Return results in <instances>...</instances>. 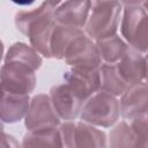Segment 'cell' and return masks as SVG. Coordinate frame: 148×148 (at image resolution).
<instances>
[{
  "label": "cell",
  "mask_w": 148,
  "mask_h": 148,
  "mask_svg": "<svg viewBox=\"0 0 148 148\" xmlns=\"http://www.w3.org/2000/svg\"><path fill=\"white\" fill-rule=\"evenodd\" d=\"M105 133L92 127L90 124L77 123L74 126L72 147H105Z\"/></svg>",
  "instance_id": "9a60e30c"
},
{
  "label": "cell",
  "mask_w": 148,
  "mask_h": 148,
  "mask_svg": "<svg viewBox=\"0 0 148 148\" xmlns=\"http://www.w3.org/2000/svg\"><path fill=\"white\" fill-rule=\"evenodd\" d=\"M46 1H47L52 7H56L57 5H59V3H60V1H61V0H46Z\"/></svg>",
  "instance_id": "d4e9b609"
},
{
  "label": "cell",
  "mask_w": 148,
  "mask_h": 148,
  "mask_svg": "<svg viewBox=\"0 0 148 148\" xmlns=\"http://www.w3.org/2000/svg\"><path fill=\"white\" fill-rule=\"evenodd\" d=\"M18 143L12 135H8L3 132V126L0 123V147H17Z\"/></svg>",
  "instance_id": "7402d4cb"
},
{
  "label": "cell",
  "mask_w": 148,
  "mask_h": 148,
  "mask_svg": "<svg viewBox=\"0 0 148 148\" xmlns=\"http://www.w3.org/2000/svg\"><path fill=\"white\" fill-rule=\"evenodd\" d=\"M23 147H62L60 131L56 127H43L29 131L22 142Z\"/></svg>",
  "instance_id": "2e32d148"
},
{
  "label": "cell",
  "mask_w": 148,
  "mask_h": 148,
  "mask_svg": "<svg viewBox=\"0 0 148 148\" xmlns=\"http://www.w3.org/2000/svg\"><path fill=\"white\" fill-rule=\"evenodd\" d=\"M15 24L23 35L29 37L31 46L38 53L51 58L50 38L56 20L53 7L47 1L34 10L18 12L15 16Z\"/></svg>",
  "instance_id": "6da1fadb"
},
{
  "label": "cell",
  "mask_w": 148,
  "mask_h": 148,
  "mask_svg": "<svg viewBox=\"0 0 148 148\" xmlns=\"http://www.w3.org/2000/svg\"><path fill=\"white\" fill-rule=\"evenodd\" d=\"M121 95L123 97L119 105V112L123 118L131 120L147 114L148 89L145 81L128 86Z\"/></svg>",
  "instance_id": "9c48e42d"
},
{
  "label": "cell",
  "mask_w": 148,
  "mask_h": 148,
  "mask_svg": "<svg viewBox=\"0 0 148 148\" xmlns=\"http://www.w3.org/2000/svg\"><path fill=\"white\" fill-rule=\"evenodd\" d=\"M97 49L101 56V59H104L106 62H116L125 53L127 45L125 42L118 37L116 34L97 39Z\"/></svg>",
  "instance_id": "ac0fdd59"
},
{
  "label": "cell",
  "mask_w": 148,
  "mask_h": 148,
  "mask_svg": "<svg viewBox=\"0 0 148 148\" xmlns=\"http://www.w3.org/2000/svg\"><path fill=\"white\" fill-rule=\"evenodd\" d=\"M64 59L73 68L80 69L99 68L102 60L97 45L86 34H82L74 40Z\"/></svg>",
  "instance_id": "8992f818"
},
{
  "label": "cell",
  "mask_w": 148,
  "mask_h": 148,
  "mask_svg": "<svg viewBox=\"0 0 148 148\" xmlns=\"http://www.w3.org/2000/svg\"><path fill=\"white\" fill-rule=\"evenodd\" d=\"M84 34L75 27L57 23L53 27L50 38V54L57 59H64L74 40Z\"/></svg>",
  "instance_id": "5bb4252c"
},
{
  "label": "cell",
  "mask_w": 148,
  "mask_h": 148,
  "mask_svg": "<svg viewBox=\"0 0 148 148\" xmlns=\"http://www.w3.org/2000/svg\"><path fill=\"white\" fill-rule=\"evenodd\" d=\"M6 61H18L29 65L35 71L42 65V58L38 52L34 47H30L23 43H15L9 47L5 58V62Z\"/></svg>",
  "instance_id": "d6986e66"
},
{
  "label": "cell",
  "mask_w": 148,
  "mask_h": 148,
  "mask_svg": "<svg viewBox=\"0 0 148 148\" xmlns=\"http://www.w3.org/2000/svg\"><path fill=\"white\" fill-rule=\"evenodd\" d=\"M118 71L125 82L131 86L139 83L146 79L147 74V62L145 56L134 47H127L123 57L117 64Z\"/></svg>",
  "instance_id": "7c38bea8"
},
{
  "label": "cell",
  "mask_w": 148,
  "mask_h": 148,
  "mask_svg": "<svg viewBox=\"0 0 148 148\" xmlns=\"http://www.w3.org/2000/svg\"><path fill=\"white\" fill-rule=\"evenodd\" d=\"M121 34L132 47L140 52L147 51V13L142 6H126L121 21Z\"/></svg>",
  "instance_id": "277c9868"
},
{
  "label": "cell",
  "mask_w": 148,
  "mask_h": 148,
  "mask_svg": "<svg viewBox=\"0 0 148 148\" xmlns=\"http://www.w3.org/2000/svg\"><path fill=\"white\" fill-rule=\"evenodd\" d=\"M119 1L125 3L126 6H132V5H140L141 2H145L146 0H119Z\"/></svg>",
  "instance_id": "603a6c76"
},
{
  "label": "cell",
  "mask_w": 148,
  "mask_h": 148,
  "mask_svg": "<svg viewBox=\"0 0 148 148\" xmlns=\"http://www.w3.org/2000/svg\"><path fill=\"white\" fill-rule=\"evenodd\" d=\"M50 92L52 105L59 118L73 120L79 116L86 101L69 84L65 82L62 84L54 86Z\"/></svg>",
  "instance_id": "ba28073f"
},
{
  "label": "cell",
  "mask_w": 148,
  "mask_h": 148,
  "mask_svg": "<svg viewBox=\"0 0 148 148\" xmlns=\"http://www.w3.org/2000/svg\"><path fill=\"white\" fill-rule=\"evenodd\" d=\"M90 10V0H66L53 10L57 23L82 28L86 25Z\"/></svg>",
  "instance_id": "4fadbf2b"
},
{
  "label": "cell",
  "mask_w": 148,
  "mask_h": 148,
  "mask_svg": "<svg viewBox=\"0 0 148 148\" xmlns=\"http://www.w3.org/2000/svg\"><path fill=\"white\" fill-rule=\"evenodd\" d=\"M111 147H138V142L134 135L132 127L125 123H119L110 132V142Z\"/></svg>",
  "instance_id": "ffe728a7"
},
{
  "label": "cell",
  "mask_w": 148,
  "mask_h": 148,
  "mask_svg": "<svg viewBox=\"0 0 148 148\" xmlns=\"http://www.w3.org/2000/svg\"><path fill=\"white\" fill-rule=\"evenodd\" d=\"M65 82L69 84L84 101H87L94 92L101 88L99 68L96 69H80L71 68L64 75Z\"/></svg>",
  "instance_id": "30bf717a"
},
{
  "label": "cell",
  "mask_w": 148,
  "mask_h": 148,
  "mask_svg": "<svg viewBox=\"0 0 148 148\" xmlns=\"http://www.w3.org/2000/svg\"><path fill=\"white\" fill-rule=\"evenodd\" d=\"M119 116V102L106 91H99L90 96L82 105L80 117L90 125L110 127Z\"/></svg>",
  "instance_id": "3957f363"
},
{
  "label": "cell",
  "mask_w": 148,
  "mask_h": 148,
  "mask_svg": "<svg viewBox=\"0 0 148 148\" xmlns=\"http://www.w3.org/2000/svg\"><path fill=\"white\" fill-rule=\"evenodd\" d=\"M134 132L138 147H147L148 141V133H147V114L136 117L134 119H131V125H130Z\"/></svg>",
  "instance_id": "44dd1931"
},
{
  "label": "cell",
  "mask_w": 148,
  "mask_h": 148,
  "mask_svg": "<svg viewBox=\"0 0 148 148\" xmlns=\"http://www.w3.org/2000/svg\"><path fill=\"white\" fill-rule=\"evenodd\" d=\"M2 53H3V44L0 40V61H1V58H2Z\"/></svg>",
  "instance_id": "484cf974"
},
{
  "label": "cell",
  "mask_w": 148,
  "mask_h": 148,
  "mask_svg": "<svg viewBox=\"0 0 148 148\" xmlns=\"http://www.w3.org/2000/svg\"><path fill=\"white\" fill-rule=\"evenodd\" d=\"M12 1L20 6H28V5H31L35 0H12Z\"/></svg>",
  "instance_id": "cb8c5ba5"
},
{
  "label": "cell",
  "mask_w": 148,
  "mask_h": 148,
  "mask_svg": "<svg viewBox=\"0 0 148 148\" xmlns=\"http://www.w3.org/2000/svg\"><path fill=\"white\" fill-rule=\"evenodd\" d=\"M99 75H101V88L99 89L113 96L121 95L128 87V84L125 82V80L120 75L117 64L105 62L101 65Z\"/></svg>",
  "instance_id": "e0dca14e"
},
{
  "label": "cell",
  "mask_w": 148,
  "mask_h": 148,
  "mask_svg": "<svg viewBox=\"0 0 148 148\" xmlns=\"http://www.w3.org/2000/svg\"><path fill=\"white\" fill-rule=\"evenodd\" d=\"M120 10L119 0H90V15L84 25L86 32L96 40L114 35Z\"/></svg>",
  "instance_id": "7a4b0ae2"
},
{
  "label": "cell",
  "mask_w": 148,
  "mask_h": 148,
  "mask_svg": "<svg viewBox=\"0 0 148 148\" xmlns=\"http://www.w3.org/2000/svg\"><path fill=\"white\" fill-rule=\"evenodd\" d=\"M29 103L28 94L13 92L0 84V120L9 124L20 121L25 116Z\"/></svg>",
  "instance_id": "8fae6325"
},
{
  "label": "cell",
  "mask_w": 148,
  "mask_h": 148,
  "mask_svg": "<svg viewBox=\"0 0 148 148\" xmlns=\"http://www.w3.org/2000/svg\"><path fill=\"white\" fill-rule=\"evenodd\" d=\"M0 84L9 91L29 95L36 86L35 69L18 61H6L0 69Z\"/></svg>",
  "instance_id": "5b68a950"
},
{
  "label": "cell",
  "mask_w": 148,
  "mask_h": 148,
  "mask_svg": "<svg viewBox=\"0 0 148 148\" xmlns=\"http://www.w3.org/2000/svg\"><path fill=\"white\" fill-rule=\"evenodd\" d=\"M24 117V124L29 131L43 127H56L60 123V118L52 105L50 96L43 94L36 95L31 99Z\"/></svg>",
  "instance_id": "52a82bcc"
}]
</instances>
